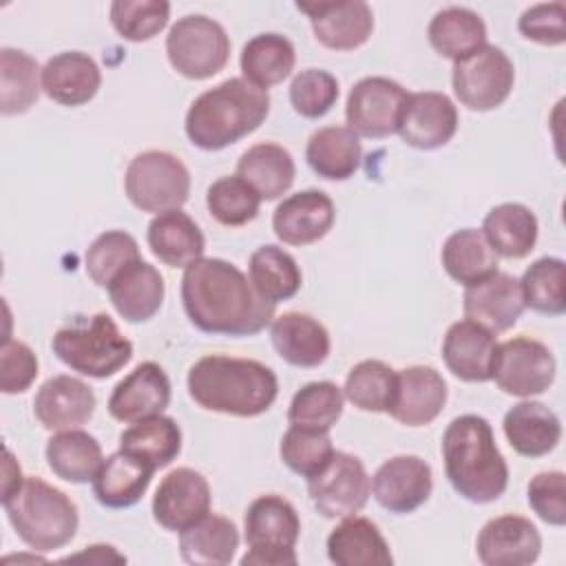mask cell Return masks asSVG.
Segmentation results:
<instances>
[{"label":"cell","instance_id":"obj_1","mask_svg":"<svg viewBox=\"0 0 566 566\" xmlns=\"http://www.w3.org/2000/svg\"><path fill=\"white\" fill-rule=\"evenodd\" d=\"M181 303L190 323L206 334L254 336L274 321V303L265 301L250 279L230 261L199 259L181 276Z\"/></svg>","mask_w":566,"mask_h":566},{"label":"cell","instance_id":"obj_2","mask_svg":"<svg viewBox=\"0 0 566 566\" xmlns=\"http://www.w3.org/2000/svg\"><path fill=\"white\" fill-rule=\"evenodd\" d=\"M188 394L206 411L254 418L265 413L276 396V374L252 358L212 354L199 358L188 371Z\"/></svg>","mask_w":566,"mask_h":566},{"label":"cell","instance_id":"obj_3","mask_svg":"<svg viewBox=\"0 0 566 566\" xmlns=\"http://www.w3.org/2000/svg\"><path fill=\"white\" fill-rule=\"evenodd\" d=\"M442 460L453 491L473 504L495 502L509 486V464L489 420L478 413L458 416L447 424Z\"/></svg>","mask_w":566,"mask_h":566},{"label":"cell","instance_id":"obj_4","mask_svg":"<svg viewBox=\"0 0 566 566\" xmlns=\"http://www.w3.org/2000/svg\"><path fill=\"white\" fill-rule=\"evenodd\" d=\"M270 113L268 91L230 77L203 91L186 113V135L201 150H221L254 133Z\"/></svg>","mask_w":566,"mask_h":566},{"label":"cell","instance_id":"obj_5","mask_svg":"<svg viewBox=\"0 0 566 566\" xmlns=\"http://www.w3.org/2000/svg\"><path fill=\"white\" fill-rule=\"evenodd\" d=\"M15 535L38 553L66 546L80 526L75 502L42 478H24L22 486L2 500Z\"/></svg>","mask_w":566,"mask_h":566},{"label":"cell","instance_id":"obj_6","mask_svg":"<svg viewBox=\"0 0 566 566\" xmlns=\"http://www.w3.org/2000/svg\"><path fill=\"white\" fill-rule=\"evenodd\" d=\"M51 347L66 367L88 378H108L133 358V343L106 312L75 316L53 334Z\"/></svg>","mask_w":566,"mask_h":566},{"label":"cell","instance_id":"obj_7","mask_svg":"<svg viewBox=\"0 0 566 566\" xmlns=\"http://www.w3.org/2000/svg\"><path fill=\"white\" fill-rule=\"evenodd\" d=\"M248 553L241 564L256 566H296V542L301 535V517L292 502L276 493L259 495L250 502L243 517Z\"/></svg>","mask_w":566,"mask_h":566},{"label":"cell","instance_id":"obj_8","mask_svg":"<svg viewBox=\"0 0 566 566\" xmlns=\"http://www.w3.org/2000/svg\"><path fill=\"white\" fill-rule=\"evenodd\" d=\"M126 197L142 212L179 210L190 195V172L179 157L166 150L135 155L124 175Z\"/></svg>","mask_w":566,"mask_h":566},{"label":"cell","instance_id":"obj_9","mask_svg":"<svg viewBox=\"0 0 566 566\" xmlns=\"http://www.w3.org/2000/svg\"><path fill=\"white\" fill-rule=\"evenodd\" d=\"M170 66L188 80H208L223 71L230 57L226 29L208 15H184L166 35Z\"/></svg>","mask_w":566,"mask_h":566},{"label":"cell","instance_id":"obj_10","mask_svg":"<svg viewBox=\"0 0 566 566\" xmlns=\"http://www.w3.org/2000/svg\"><path fill=\"white\" fill-rule=\"evenodd\" d=\"M513 62L493 44H484L471 55L453 62V93L458 102L471 111L484 113L502 106L513 91Z\"/></svg>","mask_w":566,"mask_h":566},{"label":"cell","instance_id":"obj_11","mask_svg":"<svg viewBox=\"0 0 566 566\" xmlns=\"http://www.w3.org/2000/svg\"><path fill=\"white\" fill-rule=\"evenodd\" d=\"M555 358L551 349L528 336H515L495 347L491 380L517 398H531L544 394L555 380Z\"/></svg>","mask_w":566,"mask_h":566},{"label":"cell","instance_id":"obj_12","mask_svg":"<svg viewBox=\"0 0 566 566\" xmlns=\"http://www.w3.org/2000/svg\"><path fill=\"white\" fill-rule=\"evenodd\" d=\"M307 493L323 517L343 520L363 511L371 493V480L356 455L334 451L329 462L307 478Z\"/></svg>","mask_w":566,"mask_h":566},{"label":"cell","instance_id":"obj_13","mask_svg":"<svg viewBox=\"0 0 566 566\" xmlns=\"http://www.w3.org/2000/svg\"><path fill=\"white\" fill-rule=\"evenodd\" d=\"M407 91L380 75L358 80L345 104L347 128H352L358 137L382 139L398 130V122L407 102Z\"/></svg>","mask_w":566,"mask_h":566},{"label":"cell","instance_id":"obj_14","mask_svg":"<svg viewBox=\"0 0 566 566\" xmlns=\"http://www.w3.org/2000/svg\"><path fill=\"white\" fill-rule=\"evenodd\" d=\"M210 484L190 469L179 467L170 471L153 495V517L166 531H184L210 513Z\"/></svg>","mask_w":566,"mask_h":566},{"label":"cell","instance_id":"obj_15","mask_svg":"<svg viewBox=\"0 0 566 566\" xmlns=\"http://www.w3.org/2000/svg\"><path fill=\"white\" fill-rule=\"evenodd\" d=\"M296 9L310 18L318 44L332 51H354L374 31V13L363 0L296 2Z\"/></svg>","mask_w":566,"mask_h":566},{"label":"cell","instance_id":"obj_16","mask_svg":"<svg viewBox=\"0 0 566 566\" xmlns=\"http://www.w3.org/2000/svg\"><path fill=\"white\" fill-rule=\"evenodd\" d=\"M433 491L431 467L418 455H394L371 478L374 500L389 513L405 515L422 506Z\"/></svg>","mask_w":566,"mask_h":566},{"label":"cell","instance_id":"obj_17","mask_svg":"<svg viewBox=\"0 0 566 566\" xmlns=\"http://www.w3.org/2000/svg\"><path fill=\"white\" fill-rule=\"evenodd\" d=\"M458 130V108L444 95L436 91L409 93L400 122V139L418 150H433L453 139Z\"/></svg>","mask_w":566,"mask_h":566},{"label":"cell","instance_id":"obj_18","mask_svg":"<svg viewBox=\"0 0 566 566\" xmlns=\"http://www.w3.org/2000/svg\"><path fill=\"white\" fill-rule=\"evenodd\" d=\"M475 553L484 566H528L542 553V535L528 517L500 515L480 528Z\"/></svg>","mask_w":566,"mask_h":566},{"label":"cell","instance_id":"obj_19","mask_svg":"<svg viewBox=\"0 0 566 566\" xmlns=\"http://www.w3.org/2000/svg\"><path fill=\"white\" fill-rule=\"evenodd\" d=\"M462 310L469 321L497 334L511 329L526 305L520 281L497 270L491 276L464 287Z\"/></svg>","mask_w":566,"mask_h":566},{"label":"cell","instance_id":"obj_20","mask_svg":"<svg viewBox=\"0 0 566 566\" xmlns=\"http://www.w3.org/2000/svg\"><path fill=\"white\" fill-rule=\"evenodd\" d=\"M447 405V382L429 365H411L396 371V391L387 413L407 427L433 422Z\"/></svg>","mask_w":566,"mask_h":566},{"label":"cell","instance_id":"obj_21","mask_svg":"<svg viewBox=\"0 0 566 566\" xmlns=\"http://www.w3.org/2000/svg\"><path fill=\"white\" fill-rule=\"evenodd\" d=\"M168 405L170 380L157 363L146 360L115 385L108 398V413L119 422L133 424L159 416Z\"/></svg>","mask_w":566,"mask_h":566},{"label":"cell","instance_id":"obj_22","mask_svg":"<svg viewBox=\"0 0 566 566\" xmlns=\"http://www.w3.org/2000/svg\"><path fill=\"white\" fill-rule=\"evenodd\" d=\"M336 210L323 190H301L285 197L274 214L272 230L287 245H310L321 241L334 226Z\"/></svg>","mask_w":566,"mask_h":566},{"label":"cell","instance_id":"obj_23","mask_svg":"<svg viewBox=\"0 0 566 566\" xmlns=\"http://www.w3.org/2000/svg\"><path fill=\"white\" fill-rule=\"evenodd\" d=\"M95 411L93 389L73 376L60 374L42 382L33 398V413L49 431L77 429L91 420Z\"/></svg>","mask_w":566,"mask_h":566},{"label":"cell","instance_id":"obj_24","mask_svg":"<svg viewBox=\"0 0 566 566\" xmlns=\"http://www.w3.org/2000/svg\"><path fill=\"white\" fill-rule=\"evenodd\" d=\"M495 347L497 343L493 332L464 318L447 329L442 340V360L455 378L464 382H486L491 380Z\"/></svg>","mask_w":566,"mask_h":566},{"label":"cell","instance_id":"obj_25","mask_svg":"<svg viewBox=\"0 0 566 566\" xmlns=\"http://www.w3.org/2000/svg\"><path fill=\"white\" fill-rule=\"evenodd\" d=\"M102 84L97 62L82 51H64L42 66V91L62 106L88 104Z\"/></svg>","mask_w":566,"mask_h":566},{"label":"cell","instance_id":"obj_26","mask_svg":"<svg viewBox=\"0 0 566 566\" xmlns=\"http://www.w3.org/2000/svg\"><path fill=\"white\" fill-rule=\"evenodd\" d=\"M276 354L294 367H318L329 356V332L305 312H285L270 323Z\"/></svg>","mask_w":566,"mask_h":566},{"label":"cell","instance_id":"obj_27","mask_svg":"<svg viewBox=\"0 0 566 566\" xmlns=\"http://www.w3.org/2000/svg\"><path fill=\"white\" fill-rule=\"evenodd\" d=\"M106 290L115 312L128 323H144L153 318L159 312L166 294L159 270L144 259L126 265Z\"/></svg>","mask_w":566,"mask_h":566},{"label":"cell","instance_id":"obj_28","mask_svg":"<svg viewBox=\"0 0 566 566\" xmlns=\"http://www.w3.org/2000/svg\"><path fill=\"white\" fill-rule=\"evenodd\" d=\"M504 436L511 449L524 458L551 453L562 438V422L553 409L537 400H522L504 413Z\"/></svg>","mask_w":566,"mask_h":566},{"label":"cell","instance_id":"obj_29","mask_svg":"<svg viewBox=\"0 0 566 566\" xmlns=\"http://www.w3.org/2000/svg\"><path fill=\"white\" fill-rule=\"evenodd\" d=\"M146 241L150 252L168 268H188L203 259L206 250L203 232L181 208L155 214Z\"/></svg>","mask_w":566,"mask_h":566},{"label":"cell","instance_id":"obj_30","mask_svg":"<svg viewBox=\"0 0 566 566\" xmlns=\"http://www.w3.org/2000/svg\"><path fill=\"white\" fill-rule=\"evenodd\" d=\"M327 557L336 566H391L394 557L378 526L358 515H347L327 535Z\"/></svg>","mask_w":566,"mask_h":566},{"label":"cell","instance_id":"obj_31","mask_svg":"<svg viewBox=\"0 0 566 566\" xmlns=\"http://www.w3.org/2000/svg\"><path fill=\"white\" fill-rule=\"evenodd\" d=\"M153 473L148 464L119 449L104 458L93 478V495L106 509H128L142 500Z\"/></svg>","mask_w":566,"mask_h":566},{"label":"cell","instance_id":"obj_32","mask_svg":"<svg viewBox=\"0 0 566 566\" xmlns=\"http://www.w3.org/2000/svg\"><path fill=\"white\" fill-rule=\"evenodd\" d=\"M305 159L310 168L329 181H345L360 168L363 146L347 126H323L307 139Z\"/></svg>","mask_w":566,"mask_h":566},{"label":"cell","instance_id":"obj_33","mask_svg":"<svg viewBox=\"0 0 566 566\" xmlns=\"http://www.w3.org/2000/svg\"><path fill=\"white\" fill-rule=\"evenodd\" d=\"M237 175L248 181L261 199L272 201L292 188L296 166L287 148L272 142H261L250 146L239 157Z\"/></svg>","mask_w":566,"mask_h":566},{"label":"cell","instance_id":"obj_34","mask_svg":"<svg viewBox=\"0 0 566 566\" xmlns=\"http://www.w3.org/2000/svg\"><path fill=\"white\" fill-rule=\"evenodd\" d=\"M482 234L497 256L524 259L537 243L539 226L531 208L524 203L506 201L486 212Z\"/></svg>","mask_w":566,"mask_h":566},{"label":"cell","instance_id":"obj_35","mask_svg":"<svg viewBox=\"0 0 566 566\" xmlns=\"http://www.w3.org/2000/svg\"><path fill=\"white\" fill-rule=\"evenodd\" d=\"M239 548V531L232 520L208 513L179 531V553L192 566H226Z\"/></svg>","mask_w":566,"mask_h":566},{"label":"cell","instance_id":"obj_36","mask_svg":"<svg viewBox=\"0 0 566 566\" xmlns=\"http://www.w3.org/2000/svg\"><path fill=\"white\" fill-rule=\"evenodd\" d=\"M243 80L254 84L261 91L281 84L296 64L294 44L281 33H259L243 44L241 57Z\"/></svg>","mask_w":566,"mask_h":566},{"label":"cell","instance_id":"obj_37","mask_svg":"<svg viewBox=\"0 0 566 566\" xmlns=\"http://www.w3.org/2000/svg\"><path fill=\"white\" fill-rule=\"evenodd\" d=\"M49 469L64 482L84 484L93 482L104 455L102 444L82 429H66L55 433L44 449Z\"/></svg>","mask_w":566,"mask_h":566},{"label":"cell","instance_id":"obj_38","mask_svg":"<svg viewBox=\"0 0 566 566\" xmlns=\"http://www.w3.org/2000/svg\"><path fill=\"white\" fill-rule=\"evenodd\" d=\"M427 38L438 55L458 62L486 44V24L467 7H447L431 18Z\"/></svg>","mask_w":566,"mask_h":566},{"label":"cell","instance_id":"obj_39","mask_svg":"<svg viewBox=\"0 0 566 566\" xmlns=\"http://www.w3.org/2000/svg\"><path fill=\"white\" fill-rule=\"evenodd\" d=\"M119 449L157 471L179 455L181 429L170 416L159 413L124 429L119 433Z\"/></svg>","mask_w":566,"mask_h":566},{"label":"cell","instance_id":"obj_40","mask_svg":"<svg viewBox=\"0 0 566 566\" xmlns=\"http://www.w3.org/2000/svg\"><path fill=\"white\" fill-rule=\"evenodd\" d=\"M440 256L447 274L464 287L497 272V254L482 230L475 228H462L449 234Z\"/></svg>","mask_w":566,"mask_h":566},{"label":"cell","instance_id":"obj_41","mask_svg":"<svg viewBox=\"0 0 566 566\" xmlns=\"http://www.w3.org/2000/svg\"><path fill=\"white\" fill-rule=\"evenodd\" d=\"M248 272L254 290L274 305L292 298L303 283L296 259L274 243H265L252 252Z\"/></svg>","mask_w":566,"mask_h":566},{"label":"cell","instance_id":"obj_42","mask_svg":"<svg viewBox=\"0 0 566 566\" xmlns=\"http://www.w3.org/2000/svg\"><path fill=\"white\" fill-rule=\"evenodd\" d=\"M42 69L38 62L18 49H0V113H27L40 97Z\"/></svg>","mask_w":566,"mask_h":566},{"label":"cell","instance_id":"obj_43","mask_svg":"<svg viewBox=\"0 0 566 566\" xmlns=\"http://www.w3.org/2000/svg\"><path fill=\"white\" fill-rule=\"evenodd\" d=\"M343 402L345 394L336 382H307L294 394L287 409V422L292 427L329 431L343 413Z\"/></svg>","mask_w":566,"mask_h":566},{"label":"cell","instance_id":"obj_44","mask_svg":"<svg viewBox=\"0 0 566 566\" xmlns=\"http://www.w3.org/2000/svg\"><path fill=\"white\" fill-rule=\"evenodd\" d=\"M524 305L548 316L566 312V272L557 256H542L531 263L520 281Z\"/></svg>","mask_w":566,"mask_h":566},{"label":"cell","instance_id":"obj_45","mask_svg":"<svg viewBox=\"0 0 566 566\" xmlns=\"http://www.w3.org/2000/svg\"><path fill=\"white\" fill-rule=\"evenodd\" d=\"M396 391V371L382 360H360L345 378V398L360 411H387Z\"/></svg>","mask_w":566,"mask_h":566},{"label":"cell","instance_id":"obj_46","mask_svg":"<svg viewBox=\"0 0 566 566\" xmlns=\"http://www.w3.org/2000/svg\"><path fill=\"white\" fill-rule=\"evenodd\" d=\"M206 206L214 221L228 228H239L259 214L261 197L239 175H228L210 184Z\"/></svg>","mask_w":566,"mask_h":566},{"label":"cell","instance_id":"obj_47","mask_svg":"<svg viewBox=\"0 0 566 566\" xmlns=\"http://www.w3.org/2000/svg\"><path fill=\"white\" fill-rule=\"evenodd\" d=\"M137 259L142 256H139V245L135 237L124 230H108V232H102L88 245L84 256V268L88 279L95 285L108 287L111 281Z\"/></svg>","mask_w":566,"mask_h":566},{"label":"cell","instance_id":"obj_48","mask_svg":"<svg viewBox=\"0 0 566 566\" xmlns=\"http://www.w3.org/2000/svg\"><path fill=\"white\" fill-rule=\"evenodd\" d=\"M334 444L329 438V431L307 429V427H292L281 438V460L283 464L294 471L296 475H303L305 480L316 475L334 455Z\"/></svg>","mask_w":566,"mask_h":566},{"label":"cell","instance_id":"obj_49","mask_svg":"<svg viewBox=\"0 0 566 566\" xmlns=\"http://www.w3.org/2000/svg\"><path fill=\"white\" fill-rule=\"evenodd\" d=\"M170 18L166 0H115L111 4V24L128 42L153 40Z\"/></svg>","mask_w":566,"mask_h":566},{"label":"cell","instance_id":"obj_50","mask_svg":"<svg viewBox=\"0 0 566 566\" xmlns=\"http://www.w3.org/2000/svg\"><path fill=\"white\" fill-rule=\"evenodd\" d=\"M338 99V82L329 71L305 69L290 84L292 108L307 119H318L332 111Z\"/></svg>","mask_w":566,"mask_h":566},{"label":"cell","instance_id":"obj_51","mask_svg":"<svg viewBox=\"0 0 566 566\" xmlns=\"http://www.w3.org/2000/svg\"><path fill=\"white\" fill-rule=\"evenodd\" d=\"M526 497L542 522L551 526L566 524V475L562 471H542L531 478Z\"/></svg>","mask_w":566,"mask_h":566},{"label":"cell","instance_id":"obj_52","mask_svg":"<svg viewBox=\"0 0 566 566\" xmlns=\"http://www.w3.org/2000/svg\"><path fill=\"white\" fill-rule=\"evenodd\" d=\"M520 33L544 46H559L566 42V7L564 2H546L528 7L517 20Z\"/></svg>","mask_w":566,"mask_h":566},{"label":"cell","instance_id":"obj_53","mask_svg":"<svg viewBox=\"0 0 566 566\" xmlns=\"http://www.w3.org/2000/svg\"><path fill=\"white\" fill-rule=\"evenodd\" d=\"M38 376V358L22 340L4 338L0 349V389L2 394H22Z\"/></svg>","mask_w":566,"mask_h":566},{"label":"cell","instance_id":"obj_54","mask_svg":"<svg viewBox=\"0 0 566 566\" xmlns=\"http://www.w3.org/2000/svg\"><path fill=\"white\" fill-rule=\"evenodd\" d=\"M75 562V559H88V562H95V564H104V562H126L124 555L115 553L113 546L108 544H93V546H86V551L77 553V555H69L64 557V562Z\"/></svg>","mask_w":566,"mask_h":566},{"label":"cell","instance_id":"obj_55","mask_svg":"<svg viewBox=\"0 0 566 566\" xmlns=\"http://www.w3.org/2000/svg\"><path fill=\"white\" fill-rule=\"evenodd\" d=\"M24 478H22V471H20V464L15 462L13 453L7 449L4 451V482H2V500L9 497L11 493H15L20 486H22Z\"/></svg>","mask_w":566,"mask_h":566}]
</instances>
